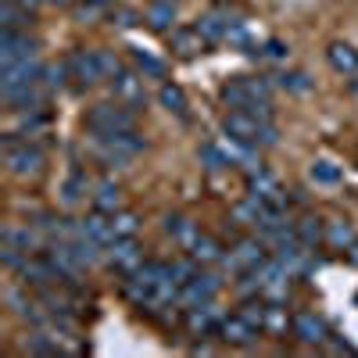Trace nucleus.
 Segmentation results:
<instances>
[{
	"mask_svg": "<svg viewBox=\"0 0 358 358\" xmlns=\"http://www.w3.org/2000/svg\"><path fill=\"white\" fill-rule=\"evenodd\" d=\"M355 94H358V79H355Z\"/></svg>",
	"mask_w": 358,
	"mask_h": 358,
	"instance_id": "nucleus-39",
	"label": "nucleus"
},
{
	"mask_svg": "<svg viewBox=\"0 0 358 358\" xmlns=\"http://www.w3.org/2000/svg\"><path fill=\"white\" fill-rule=\"evenodd\" d=\"M165 229L176 236V241H179V248H183V251H190V248L201 241V229H197L194 222H187V219H165Z\"/></svg>",
	"mask_w": 358,
	"mask_h": 358,
	"instance_id": "nucleus-19",
	"label": "nucleus"
},
{
	"mask_svg": "<svg viewBox=\"0 0 358 358\" xmlns=\"http://www.w3.org/2000/svg\"><path fill=\"white\" fill-rule=\"evenodd\" d=\"M83 229H86L90 241H97L101 248H104V244L111 248V244L118 241V236H115V226H111V219H108V212H101V208H97L94 215H86V219H83Z\"/></svg>",
	"mask_w": 358,
	"mask_h": 358,
	"instance_id": "nucleus-14",
	"label": "nucleus"
},
{
	"mask_svg": "<svg viewBox=\"0 0 358 358\" xmlns=\"http://www.w3.org/2000/svg\"><path fill=\"white\" fill-rule=\"evenodd\" d=\"M97 62H101V76L104 79H118V76H122V62H118L111 50H97Z\"/></svg>",
	"mask_w": 358,
	"mask_h": 358,
	"instance_id": "nucleus-30",
	"label": "nucleus"
},
{
	"mask_svg": "<svg viewBox=\"0 0 358 358\" xmlns=\"http://www.w3.org/2000/svg\"><path fill=\"white\" fill-rule=\"evenodd\" d=\"M86 129L94 133L97 140L115 136V133H122V129H133V108H126V104H118V108L94 104V108L86 111Z\"/></svg>",
	"mask_w": 358,
	"mask_h": 358,
	"instance_id": "nucleus-2",
	"label": "nucleus"
},
{
	"mask_svg": "<svg viewBox=\"0 0 358 358\" xmlns=\"http://www.w3.org/2000/svg\"><path fill=\"white\" fill-rule=\"evenodd\" d=\"M65 69H69L72 79H79V86H94V83L104 79L101 76V62H97V50H72Z\"/></svg>",
	"mask_w": 358,
	"mask_h": 358,
	"instance_id": "nucleus-7",
	"label": "nucleus"
},
{
	"mask_svg": "<svg viewBox=\"0 0 358 358\" xmlns=\"http://www.w3.org/2000/svg\"><path fill=\"white\" fill-rule=\"evenodd\" d=\"M283 86H290V90H308L312 83H308L305 72H290V76H283Z\"/></svg>",
	"mask_w": 358,
	"mask_h": 358,
	"instance_id": "nucleus-37",
	"label": "nucleus"
},
{
	"mask_svg": "<svg viewBox=\"0 0 358 358\" xmlns=\"http://www.w3.org/2000/svg\"><path fill=\"white\" fill-rule=\"evenodd\" d=\"M111 226H115V236H136V229H140V219L133 215V212H118L111 215Z\"/></svg>",
	"mask_w": 358,
	"mask_h": 358,
	"instance_id": "nucleus-26",
	"label": "nucleus"
},
{
	"mask_svg": "<svg viewBox=\"0 0 358 358\" xmlns=\"http://www.w3.org/2000/svg\"><path fill=\"white\" fill-rule=\"evenodd\" d=\"M222 129L233 143H248V147H273L280 136H276V126L268 118H258L244 108H236L222 118Z\"/></svg>",
	"mask_w": 358,
	"mask_h": 358,
	"instance_id": "nucleus-1",
	"label": "nucleus"
},
{
	"mask_svg": "<svg viewBox=\"0 0 358 358\" xmlns=\"http://www.w3.org/2000/svg\"><path fill=\"white\" fill-rule=\"evenodd\" d=\"M219 287H222V280L215 276V273H197L190 283H183L179 287V305H204V301H212V297L219 294Z\"/></svg>",
	"mask_w": 358,
	"mask_h": 358,
	"instance_id": "nucleus-6",
	"label": "nucleus"
},
{
	"mask_svg": "<svg viewBox=\"0 0 358 358\" xmlns=\"http://www.w3.org/2000/svg\"><path fill=\"white\" fill-rule=\"evenodd\" d=\"M83 194H86V176H83V172L69 176V183H65V201H69V204H76Z\"/></svg>",
	"mask_w": 358,
	"mask_h": 358,
	"instance_id": "nucleus-33",
	"label": "nucleus"
},
{
	"mask_svg": "<svg viewBox=\"0 0 358 358\" xmlns=\"http://www.w3.org/2000/svg\"><path fill=\"white\" fill-rule=\"evenodd\" d=\"M4 165H8V172L18 176V179L40 176V172H43V151H40V147H33V143H15V140H8V143H4Z\"/></svg>",
	"mask_w": 358,
	"mask_h": 358,
	"instance_id": "nucleus-3",
	"label": "nucleus"
},
{
	"mask_svg": "<svg viewBox=\"0 0 358 358\" xmlns=\"http://www.w3.org/2000/svg\"><path fill=\"white\" fill-rule=\"evenodd\" d=\"M297 236H301L305 248H315V244L326 241V233H322V222H319V219H301V226H297Z\"/></svg>",
	"mask_w": 358,
	"mask_h": 358,
	"instance_id": "nucleus-25",
	"label": "nucleus"
},
{
	"mask_svg": "<svg viewBox=\"0 0 358 358\" xmlns=\"http://www.w3.org/2000/svg\"><path fill=\"white\" fill-rule=\"evenodd\" d=\"M201 162L212 169V172H222V169L233 165L229 151H222V147H215V143H204V147H201Z\"/></svg>",
	"mask_w": 358,
	"mask_h": 358,
	"instance_id": "nucleus-23",
	"label": "nucleus"
},
{
	"mask_svg": "<svg viewBox=\"0 0 358 358\" xmlns=\"http://www.w3.org/2000/svg\"><path fill=\"white\" fill-rule=\"evenodd\" d=\"M265 308H268L265 301H248L241 315H244V319H251V322L258 326V330H262V326H265Z\"/></svg>",
	"mask_w": 358,
	"mask_h": 358,
	"instance_id": "nucleus-35",
	"label": "nucleus"
},
{
	"mask_svg": "<svg viewBox=\"0 0 358 358\" xmlns=\"http://www.w3.org/2000/svg\"><path fill=\"white\" fill-rule=\"evenodd\" d=\"M265 258H268V255H265V248H262L258 241H241V244L226 255V265L241 268V273H251V268H258Z\"/></svg>",
	"mask_w": 358,
	"mask_h": 358,
	"instance_id": "nucleus-11",
	"label": "nucleus"
},
{
	"mask_svg": "<svg viewBox=\"0 0 358 358\" xmlns=\"http://www.w3.org/2000/svg\"><path fill=\"white\" fill-rule=\"evenodd\" d=\"M197 276V258L190 255V262H172V280L183 287V283H190Z\"/></svg>",
	"mask_w": 358,
	"mask_h": 358,
	"instance_id": "nucleus-31",
	"label": "nucleus"
},
{
	"mask_svg": "<svg viewBox=\"0 0 358 358\" xmlns=\"http://www.w3.org/2000/svg\"><path fill=\"white\" fill-rule=\"evenodd\" d=\"M33 25V11L15 4V0H4L0 4V29H11V33H22V29Z\"/></svg>",
	"mask_w": 358,
	"mask_h": 358,
	"instance_id": "nucleus-16",
	"label": "nucleus"
},
{
	"mask_svg": "<svg viewBox=\"0 0 358 358\" xmlns=\"http://www.w3.org/2000/svg\"><path fill=\"white\" fill-rule=\"evenodd\" d=\"M143 22L151 25V29H169L176 22V4H172V0H155V4L147 8Z\"/></svg>",
	"mask_w": 358,
	"mask_h": 358,
	"instance_id": "nucleus-20",
	"label": "nucleus"
},
{
	"mask_svg": "<svg viewBox=\"0 0 358 358\" xmlns=\"http://www.w3.org/2000/svg\"><path fill=\"white\" fill-rule=\"evenodd\" d=\"M136 11H129V8H118V11H111V22L115 25H136Z\"/></svg>",
	"mask_w": 358,
	"mask_h": 358,
	"instance_id": "nucleus-36",
	"label": "nucleus"
},
{
	"mask_svg": "<svg viewBox=\"0 0 358 358\" xmlns=\"http://www.w3.org/2000/svg\"><path fill=\"white\" fill-rule=\"evenodd\" d=\"M312 179H319V183H337L341 169H334L330 162H315V165H312Z\"/></svg>",
	"mask_w": 358,
	"mask_h": 358,
	"instance_id": "nucleus-34",
	"label": "nucleus"
},
{
	"mask_svg": "<svg viewBox=\"0 0 358 358\" xmlns=\"http://www.w3.org/2000/svg\"><path fill=\"white\" fill-rule=\"evenodd\" d=\"M162 104L169 108V111H179V115H183L187 111V94H183V90H179V86H162Z\"/></svg>",
	"mask_w": 358,
	"mask_h": 358,
	"instance_id": "nucleus-27",
	"label": "nucleus"
},
{
	"mask_svg": "<svg viewBox=\"0 0 358 358\" xmlns=\"http://www.w3.org/2000/svg\"><path fill=\"white\" fill-rule=\"evenodd\" d=\"M111 265L126 276H133L143 265V251H140V244L133 241V236H118V241L111 244Z\"/></svg>",
	"mask_w": 358,
	"mask_h": 358,
	"instance_id": "nucleus-9",
	"label": "nucleus"
},
{
	"mask_svg": "<svg viewBox=\"0 0 358 358\" xmlns=\"http://www.w3.org/2000/svg\"><path fill=\"white\" fill-rule=\"evenodd\" d=\"M229 18H222V15H204L201 22H197V29H201V36L208 40V43H215V40H226V33H229Z\"/></svg>",
	"mask_w": 358,
	"mask_h": 358,
	"instance_id": "nucleus-22",
	"label": "nucleus"
},
{
	"mask_svg": "<svg viewBox=\"0 0 358 358\" xmlns=\"http://www.w3.org/2000/svg\"><path fill=\"white\" fill-rule=\"evenodd\" d=\"M265 54H268V57H287V43L268 40V43H265Z\"/></svg>",
	"mask_w": 358,
	"mask_h": 358,
	"instance_id": "nucleus-38",
	"label": "nucleus"
},
{
	"mask_svg": "<svg viewBox=\"0 0 358 358\" xmlns=\"http://www.w3.org/2000/svg\"><path fill=\"white\" fill-rule=\"evenodd\" d=\"M204 47H208V40L201 36L197 25L194 29H176L172 33V50L179 57H197V54H204Z\"/></svg>",
	"mask_w": 358,
	"mask_h": 358,
	"instance_id": "nucleus-15",
	"label": "nucleus"
},
{
	"mask_svg": "<svg viewBox=\"0 0 358 358\" xmlns=\"http://www.w3.org/2000/svg\"><path fill=\"white\" fill-rule=\"evenodd\" d=\"M36 50H40V43H36V36H29V29H22V33L4 29L0 33V69L15 65V62H29V57H36Z\"/></svg>",
	"mask_w": 358,
	"mask_h": 358,
	"instance_id": "nucleus-5",
	"label": "nucleus"
},
{
	"mask_svg": "<svg viewBox=\"0 0 358 358\" xmlns=\"http://www.w3.org/2000/svg\"><path fill=\"white\" fill-rule=\"evenodd\" d=\"M222 101L229 108H251L268 101V83L265 79H233L222 86Z\"/></svg>",
	"mask_w": 358,
	"mask_h": 358,
	"instance_id": "nucleus-4",
	"label": "nucleus"
},
{
	"mask_svg": "<svg viewBox=\"0 0 358 358\" xmlns=\"http://www.w3.org/2000/svg\"><path fill=\"white\" fill-rule=\"evenodd\" d=\"M94 204L101 208V212H118L122 208V187L115 183V179H101L97 183V194H94Z\"/></svg>",
	"mask_w": 358,
	"mask_h": 358,
	"instance_id": "nucleus-18",
	"label": "nucleus"
},
{
	"mask_svg": "<svg viewBox=\"0 0 358 358\" xmlns=\"http://www.w3.org/2000/svg\"><path fill=\"white\" fill-rule=\"evenodd\" d=\"M334 248H355V233H351V226L348 222H334L330 226V236H326Z\"/></svg>",
	"mask_w": 358,
	"mask_h": 358,
	"instance_id": "nucleus-28",
	"label": "nucleus"
},
{
	"mask_svg": "<svg viewBox=\"0 0 358 358\" xmlns=\"http://www.w3.org/2000/svg\"><path fill=\"white\" fill-rule=\"evenodd\" d=\"M326 57H330V65L337 69V72H348V76H355L358 72V50L351 47V43H330V50H326Z\"/></svg>",
	"mask_w": 358,
	"mask_h": 358,
	"instance_id": "nucleus-17",
	"label": "nucleus"
},
{
	"mask_svg": "<svg viewBox=\"0 0 358 358\" xmlns=\"http://www.w3.org/2000/svg\"><path fill=\"white\" fill-rule=\"evenodd\" d=\"M290 326H294L297 341H305V344H322V341H326V326H322V319H315L312 312H297V315L290 319Z\"/></svg>",
	"mask_w": 358,
	"mask_h": 358,
	"instance_id": "nucleus-13",
	"label": "nucleus"
},
{
	"mask_svg": "<svg viewBox=\"0 0 358 358\" xmlns=\"http://www.w3.org/2000/svg\"><path fill=\"white\" fill-rule=\"evenodd\" d=\"M111 94H115L118 104H126V108H143V104H147L143 79L133 76V72H122L118 79H111Z\"/></svg>",
	"mask_w": 358,
	"mask_h": 358,
	"instance_id": "nucleus-10",
	"label": "nucleus"
},
{
	"mask_svg": "<svg viewBox=\"0 0 358 358\" xmlns=\"http://www.w3.org/2000/svg\"><path fill=\"white\" fill-rule=\"evenodd\" d=\"M190 255H194L201 265H215V262H226V255H222V244H219V241H212V236H204V233H201V241L190 248Z\"/></svg>",
	"mask_w": 358,
	"mask_h": 358,
	"instance_id": "nucleus-21",
	"label": "nucleus"
},
{
	"mask_svg": "<svg viewBox=\"0 0 358 358\" xmlns=\"http://www.w3.org/2000/svg\"><path fill=\"white\" fill-rule=\"evenodd\" d=\"M222 319H226V315H222L212 301L194 305V308H190V315H187L190 330H194V334H201V337H204V334H212V330H219V322H222Z\"/></svg>",
	"mask_w": 358,
	"mask_h": 358,
	"instance_id": "nucleus-12",
	"label": "nucleus"
},
{
	"mask_svg": "<svg viewBox=\"0 0 358 358\" xmlns=\"http://www.w3.org/2000/svg\"><path fill=\"white\" fill-rule=\"evenodd\" d=\"M133 62H136V69H140L143 76H155V79L165 76V62H158V57H151V54L140 50V47H133Z\"/></svg>",
	"mask_w": 358,
	"mask_h": 358,
	"instance_id": "nucleus-24",
	"label": "nucleus"
},
{
	"mask_svg": "<svg viewBox=\"0 0 358 358\" xmlns=\"http://www.w3.org/2000/svg\"><path fill=\"white\" fill-rule=\"evenodd\" d=\"M219 337L226 344H233V348H251L258 341V326L251 319H244V315H226L219 322Z\"/></svg>",
	"mask_w": 358,
	"mask_h": 358,
	"instance_id": "nucleus-8",
	"label": "nucleus"
},
{
	"mask_svg": "<svg viewBox=\"0 0 358 358\" xmlns=\"http://www.w3.org/2000/svg\"><path fill=\"white\" fill-rule=\"evenodd\" d=\"M262 330H273V334L287 330V308L268 305V308H265V326H262Z\"/></svg>",
	"mask_w": 358,
	"mask_h": 358,
	"instance_id": "nucleus-32",
	"label": "nucleus"
},
{
	"mask_svg": "<svg viewBox=\"0 0 358 358\" xmlns=\"http://www.w3.org/2000/svg\"><path fill=\"white\" fill-rule=\"evenodd\" d=\"M65 76H69L65 65H43V69H40V83H43L47 90H57V86L65 83Z\"/></svg>",
	"mask_w": 358,
	"mask_h": 358,
	"instance_id": "nucleus-29",
	"label": "nucleus"
}]
</instances>
